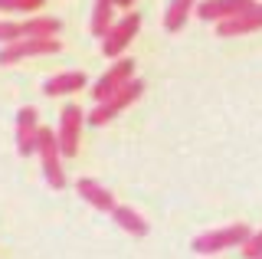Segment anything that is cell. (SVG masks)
<instances>
[{"label": "cell", "instance_id": "6da1fadb", "mask_svg": "<svg viewBox=\"0 0 262 259\" xmlns=\"http://www.w3.org/2000/svg\"><path fill=\"white\" fill-rule=\"evenodd\" d=\"M62 43L56 36H20L13 43H4L0 50V66H13L20 59H33V56H53L59 53Z\"/></svg>", "mask_w": 262, "mask_h": 259}, {"label": "cell", "instance_id": "7a4b0ae2", "mask_svg": "<svg viewBox=\"0 0 262 259\" xmlns=\"http://www.w3.org/2000/svg\"><path fill=\"white\" fill-rule=\"evenodd\" d=\"M141 92H144V82H141V79H131V82H125L115 95H108L105 102H98L95 109L85 115V121H89V125H95V128L105 125V121H112L115 115H121V112H125L131 102L141 99Z\"/></svg>", "mask_w": 262, "mask_h": 259}, {"label": "cell", "instance_id": "3957f363", "mask_svg": "<svg viewBox=\"0 0 262 259\" xmlns=\"http://www.w3.org/2000/svg\"><path fill=\"white\" fill-rule=\"evenodd\" d=\"M249 236H252V230L246 223H233V226H223V230H210V233H200V236L193 240V253L213 256V253H223V249L243 246Z\"/></svg>", "mask_w": 262, "mask_h": 259}, {"label": "cell", "instance_id": "277c9868", "mask_svg": "<svg viewBox=\"0 0 262 259\" xmlns=\"http://www.w3.org/2000/svg\"><path fill=\"white\" fill-rule=\"evenodd\" d=\"M36 155H39V161H43L46 184H49L53 190H62V187H66V174H62V151H59V141H56V132H53V128H39Z\"/></svg>", "mask_w": 262, "mask_h": 259}, {"label": "cell", "instance_id": "5b68a950", "mask_svg": "<svg viewBox=\"0 0 262 259\" xmlns=\"http://www.w3.org/2000/svg\"><path fill=\"white\" fill-rule=\"evenodd\" d=\"M141 30V13H125L118 23H112L108 33L102 36V53L108 56V59H115V56H121L128 50V43L135 39V33Z\"/></svg>", "mask_w": 262, "mask_h": 259}, {"label": "cell", "instance_id": "8992f818", "mask_svg": "<svg viewBox=\"0 0 262 259\" xmlns=\"http://www.w3.org/2000/svg\"><path fill=\"white\" fill-rule=\"evenodd\" d=\"M82 115L79 105H66L62 115H59V128H56V141H59L62 158H76L79 155V138H82Z\"/></svg>", "mask_w": 262, "mask_h": 259}, {"label": "cell", "instance_id": "52a82bcc", "mask_svg": "<svg viewBox=\"0 0 262 259\" xmlns=\"http://www.w3.org/2000/svg\"><path fill=\"white\" fill-rule=\"evenodd\" d=\"M36 138H39V112L33 105H23L16 112V151H20V158H30L36 151Z\"/></svg>", "mask_w": 262, "mask_h": 259}, {"label": "cell", "instance_id": "ba28073f", "mask_svg": "<svg viewBox=\"0 0 262 259\" xmlns=\"http://www.w3.org/2000/svg\"><path fill=\"white\" fill-rule=\"evenodd\" d=\"M131 79H135V59H118V62H115V66L92 85V99H95V102H105L108 95L118 92L125 82H131Z\"/></svg>", "mask_w": 262, "mask_h": 259}, {"label": "cell", "instance_id": "9c48e42d", "mask_svg": "<svg viewBox=\"0 0 262 259\" xmlns=\"http://www.w3.org/2000/svg\"><path fill=\"white\" fill-rule=\"evenodd\" d=\"M256 30H262V4H256V7H249V10L236 13V17L216 23V36H223V39L243 36V33H256Z\"/></svg>", "mask_w": 262, "mask_h": 259}, {"label": "cell", "instance_id": "30bf717a", "mask_svg": "<svg viewBox=\"0 0 262 259\" xmlns=\"http://www.w3.org/2000/svg\"><path fill=\"white\" fill-rule=\"evenodd\" d=\"M249 7H256V0H203L196 7V17L207 23H220V20H229L236 13L249 10Z\"/></svg>", "mask_w": 262, "mask_h": 259}, {"label": "cell", "instance_id": "8fae6325", "mask_svg": "<svg viewBox=\"0 0 262 259\" xmlns=\"http://www.w3.org/2000/svg\"><path fill=\"white\" fill-rule=\"evenodd\" d=\"M76 190H79V197L85 200L89 207L102 210V213H112V210H115V193L108 187H102L98 181H92V177H79V181H76Z\"/></svg>", "mask_w": 262, "mask_h": 259}, {"label": "cell", "instance_id": "7c38bea8", "mask_svg": "<svg viewBox=\"0 0 262 259\" xmlns=\"http://www.w3.org/2000/svg\"><path fill=\"white\" fill-rule=\"evenodd\" d=\"M112 220L121 226V230L125 233H131V236H147V233H151V226H147V220L141 213H138V210H131V207H121V204H115V210H112Z\"/></svg>", "mask_w": 262, "mask_h": 259}, {"label": "cell", "instance_id": "4fadbf2b", "mask_svg": "<svg viewBox=\"0 0 262 259\" xmlns=\"http://www.w3.org/2000/svg\"><path fill=\"white\" fill-rule=\"evenodd\" d=\"M89 79H85V72H59V76H53V79H46V85H43V92L46 95H72V92H79L82 85H85Z\"/></svg>", "mask_w": 262, "mask_h": 259}, {"label": "cell", "instance_id": "5bb4252c", "mask_svg": "<svg viewBox=\"0 0 262 259\" xmlns=\"http://www.w3.org/2000/svg\"><path fill=\"white\" fill-rule=\"evenodd\" d=\"M196 0H170L167 10H164V30L167 33H177V30L187 27V17H190Z\"/></svg>", "mask_w": 262, "mask_h": 259}, {"label": "cell", "instance_id": "9a60e30c", "mask_svg": "<svg viewBox=\"0 0 262 259\" xmlns=\"http://www.w3.org/2000/svg\"><path fill=\"white\" fill-rule=\"evenodd\" d=\"M20 30H23V36H56L62 30V23L56 17H43V13H36V17L23 20Z\"/></svg>", "mask_w": 262, "mask_h": 259}, {"label": "cell", "instance_id": "2e32d148", "mask_svg": "<svg viewBox=\"0 0 262 259\" xmlns=\"http://www.w3.org/2000/svg\"><path fill=\"white\" fill-rule=\"evenodd\" d=\"M43 0H0V13H39Z\"/></svg>", "mask_w": 262, "mask_h": 259}, {"label": "cell", "instance_id": "e0dca14e", "mask_svg": "<svg viewBox=\"0 0 262 259\" xmlns=\"http://www.w3.org/2000/svg\"><path fill=\"white\" fill-rule=\"evenodd\" d=\"M243 256L246 259H262V230L252 233V236L243 243Z\"/></svg>", "mask_w": 262, "mask_h": 259}, {"label": "cell", "instance_id": "ac0fdd59", "mask_svg": "<svg viewBox=\"0 0 262 259\" xmlns=\"http://www.w3.org/2000/svg\"><path fill=\"white\" fill-rule=\"evenodd\" d=\"M20 36H23L20 23H13V20H0V43H13V39H20Z\"/></svg>", "mask_w": 262, "mask_h": 259}, {"label": "cell", "instance_id": "d6986e66", "mask_svg": "<svg viewBox=\"0 0 262 259\" xmlns=\"http://www.w3.org/2000/svg\"><path fill=\"white\" fill-rule=\"evenodd\" d=\"M135 0H115V7H131Z\"/></svg>", "mask_w": 262, "mask_h": 259}]
</instances>
